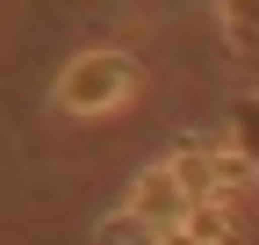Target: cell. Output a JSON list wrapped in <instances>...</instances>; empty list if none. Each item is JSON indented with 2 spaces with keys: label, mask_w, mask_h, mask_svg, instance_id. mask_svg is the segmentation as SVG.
Wrapping results in <instances>:
<instances>
[{
  "label": "cell",
  "mask_w": 259,
  "mask_h": 245,
  "mask_svg": "<svg viewBox=\"0 0 259 245\" xmlns=\"http://www.w3.org/2000/svg\"><path fill=\"white\" fill-rule=\"evenodd\" d=\"M231 151L259 173V94H238L231 101Z\"/></svg>",
  "instance_id": "3957f363"
},
{
  "label": "cell",
  "mask_w": 259,
  "mask_h": 245,
  "mask_svg": "<svg viewBox=\"0 0 259 245\" xmlns=\"http://www.w3.org/2000/svg\"><path fill=\"white\" fill-rule=\"evenodd\" d=\"M137 94V58L130 51H94V58H72L58 79V108L65 115H108Z\"/></svg>",
  "instance_id": "6da1fadb"
},
{
  "label": "cell",
  "mask_w": 259,
  "mask_h": 245,
  "mask_svg": "<svg viewBox=\"0 0 259 245\" xmlns=\"http://www.w3.org/2000/svg\"><path fill=\"white\" fill-rule=\"evenodd\" d=\"M216 22H223V44H231V58L259 65V0H231V8H216Z\"/></svg>",
  "instance_id": "7a4b0ae2"
}]
</instances>
